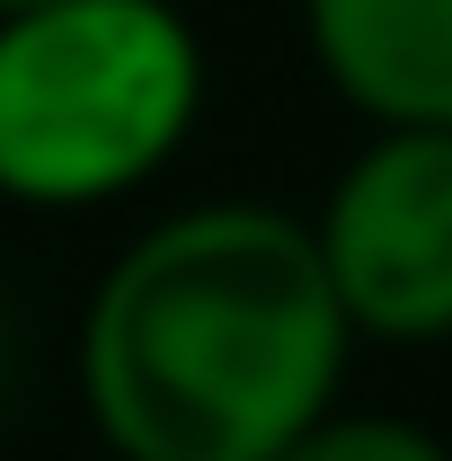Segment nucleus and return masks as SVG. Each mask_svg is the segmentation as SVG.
<instances>
[{
  "mask_svg": "<svg viewBox=\"0 0 452 461\" xmlns=\"http://www.w3.org/2000/svg\"><path fill=\"white\" fill-rule=\"evenodd\" d=\"M346 302L311 222L276 204H186L89 293L80 400L115 461H276L346 391Z\"/></svg>",
  "mask_w": 452,
  "mask_h": 461,
  "instance_id": "nucleus-1",
  "label": "nucleus"
},
{
  "mask_svg": "<svg viewBox=\"0 0 452 461\" xmlns=\"http://www.w3.org/2000/svg\"><path fill=\"white\" fill-rule=\"evenodd\" d=\"M204 115V36L177 0L0 9V195L89 213L169 169Z\"/></svg>",
  "mask_w": 452,
  "mask_h": 461,
  "instance_id": "nucleus-2",
  "label": "nucleus"
},
{
  "mask_svg": "<svg viewBox=\"0 0 452 461\" xmlns=\"http://www.w3.org/2000/svg\"><path fill=\"white\" fill-rule=\"evenodd\" d=\"M346 329L373 346L452 338V124H373L311 213Z\"/></svg>",
  "mask_w": 452,
  "mask_h": 461,
  "instance_id": "nucleus-3",
  "label": "nucleus"
},
{
  "mask_svg": "<svg viewBox=\"0 0 452 461\" xmlns=\"http://www.w3.org/2000/svg\"><path fill=\"white\" fill-rule=\"evenodd\" d=\"M320 80L373 124H452V0H302Z\"/></svg>",
  "mask_w": 452,
  "mask_h": 461,
  "instance_id": "nucleus-4",
  "label": "nucleus"
},
{
  "mask_svg": "<svg viewBox=\"0 0 452 461\" xmlns=\"http://www.w3.org/2000/svg\"><path fill=\"white\" fill-rule=\"evenodd\" d=\"M276 461H452L444 435H426L417 417H391V408H329V417H311Z\"/></svg>",
  "mask_w": 452,
  "mask_h": 461,
  "instance_id": "nucleus-5",
  "label": "nucleus"
},
{
  "mask_svg": "<svg viewBox=\"0 0 452 461\" xmlns=\"http://www.w3.org/2000/svg\"><path fill=\"white\" fill-rule=\"evenodd\" d=\"M0 400H9V311H0Z\"/></svg>",
  "mask_w": 452,
  "mask_h": 461,
  "instance_id": "nucleus-6",
  "label": "nucleus"
},
{
  "mask_svg": "<svg viewBox=\"0 0 452 461\" xmlns=\"http://www.w3.org/2000/svg\"><path fill=\"white\" fill-rule=\"evenodd\" d=\"M0 9H27V0H0Z\"/></svg>",
  "mask_w": 452,
  "mask_h": 461,
  "instance_id": "nucleus-7",
  "label": "nucleus"
}]
</instances>
